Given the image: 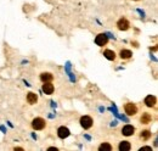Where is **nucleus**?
<instances>
[{"mask_svg": "<svg viewBox=\"0 0 158 151\" xmlns=\"http://www.w3.org/2000/svg\"><path fill=\"white\" fill-rule=\"evenodd\" d=\"M45 121L43 119V118H40V117H38V118H34L33 119V122H32V127L35 129V131H41V129H44L45 128Z\"/></svg>", "mask_w": 158, "mask_h": 151, "instance_id": "obj_1", "label": "nucleus"}, {"mask_svg": "<svg viewBox=\"0 0 158 151\" xmlns=\"http://www.w3.org/2000/svg\"><path fill=\"white\" fill-rule=\"evenodd\" d=\"M124 111H125V113H127L128 116H134L135 113L138 112V107H136L135 104L128 102V104H125V106H124Z\"/></svg>", "mask_w": 158, "mask_h": 151, "instance_id": "obj_2", "label": "nucleus"}, {"mask_svg": "<svg viewBox=\"0 0 158 151\" xmlns=\"http://www.w3.org/2000/svg\"><path fill=\"white\" fill-rule=\"evenodd\" d=\"M80 126H81L84 129L91 128V126H93V118L89 117V116H83V117L80 118Z\"/></svg>", "mask_w": 158, "mask_h": 151, "instance_id": "obj_3", "label": "nucleus"}, {"mask_svg": "<svg viewBox=\"0 0 158 151\" xmlns=\"http://www.w3.org/2000/svg\"><path fill=\"white\" fill-rule=\"evenodd\" d=\"M117 26H118V29H120V31H128L130 27V23L127 19H120L117 22Z\"/></svg>", "mask_w": 158, "mask_h": 151, "instance_id": "obj_4", "label": "nucleus"}, {"mask_svg": "<svg viewBox=\"0 0 158 151\" xmlns=\"http://www.w3.org/2000/svg\"><path fill=\"white\" fill-rule=\"evenodd\" d=\"M95 43L99 45V46H103V45H106L107 43H108V38L106 34H99L98 37L95 38Z\"/></svg>", "mask_w": 158, "mask_h": 151, "instance_id": "obj_5", "label": "nucleus"}, {"mask_svg": "<svg viewBox=\"0 0 158 151\" xmlns=\"http://www.w3.org/2000/svg\"><path fill=\"white\" fill-rule=\"evenodd\" d=\"M43 92L48 95L54 93V85L51 84V82H44V84H43Z\"/></svg>", "mask_w": 158, "mask_h": 151, "instance_id": "obj_6", "label": "nucleus"}, {"mask_svg": "<svg viewBox=\"0 0 158 151\" xmlns=\"http://www.w3.org/2000/svg\"><path fill=\"white\" fill-rule=\"evenodd\" d=\"M134 132H135V128H134L133 126H130V124L124 126L123 129H122V134L125 135V136H130V135H133Z\"/></svg>", "mask_w": 158, "mask_h": 151, "instance_id": "obj_7", "label": "nucleus"}, {"mask_svg": "<svg viewBox=\"0 0 158 151\" xmlns=\"http://www.w3.org/2000/svg\"><path fill=\"white\" fill-rule=\"evenodd\" d=\"M69 134L71 133H69V129L67 127H60L59 131H57V135H59V138H61V139H66Z\"/></svg>", "mask_w": 158, "mask_h": 151, "instance_id": "obj_8", "label": "nucleus"}, {"mask_svg": "<svg viewBox=\"0 0 158 151\" xmlns=\"http://www.w3.org/2000/svg\"><path fill=\"white\" fill-rule=\"evenodd\" d=\"M145 104H146V106H148V107H153V106L156 105V96H153V95L146 96Z\"/></svg>", "mask_w": 158, "mask_h": 151, "instance_id": "obj_9", "label": "nucleus"}, {"mask_svg": "<svg viewBox=\"0 0 158 151\" xmlns=\"http://www.w3.org/2000/svg\"><path fill=\"white\" fill-rule=\"evenodd\" d=\"M40 79L43 82H51L54 79V76L51 75V73H49V72H44V73L40 75Z\"/></svg>", "mask_w": 158, "mask_h": 151, "instance_id": "obj_10", "label": "nucleus"}, {"mask_svg": "<svg viewBox=\"0 0 158 151\" xmlns=\"http://www.w3.org/2000/svg\"><path fill=\"white\" fill-rule=\"evenodd\" d=\"M130 143L129 141H120L119 143V146H118V149L120 151H128V150H130Z\"/></svg>", "mask_w": 158, "mask_h": 151, "instance_id": "obj_11", "label": "nucleus"}, {"mask_svg": "<svg viewBox=\"0 0 158 151\" xmlns=\"http://www.w3.org/2000/svg\"><path fill=\"white\" fill-rule=\"evenodd\" d=\"M27 101L29 102V104H35L37 101H38V96H37V94H34V93H28V95H27Z\"/></svg>", "mask_w": 158, "mask_h": 151, "instance_id": "obj_12", "label": "nucleus"}, {"mask_svg": "<svg viewBox=\"0 0 158 151\" xmlns=\"http://www.w3.org/2000/svg\"><path fill=\"white\" fill-rule=\"evenodd\" d=\"M151 119H152V118H151V114H150V113H142V116H141V118H140L141 123H143V124L150 123Z\"/></svg>", "mask_w": 158, "mask_h": 151, "instance_id": "obj_13", "label": "nucleus"}, {"mask_svg": "<svg viewBox=\"0 0 158 151\" xmlns=\"http://www.w3.org/2000/svg\"><path fill=\"white\" fill-rule=\"evenodd\" d=\"M119 55H120V57H122L123 60H128V58H130V57H131L133 53H131L130 50H125V49H124V50H122V51H120V54H119Z\"/></svg>", "mask_w": 158, "mask_h": 151, "instance_id": "obj_14", "label": "nucleus"}, {"mask_svg": "<svg viewBox=\"0 0 158 151\" xmlns=\"http://www.w3.org/2000/svg\"><path fill=\"white\" fill-rule=\"evenodd\" d=\"M103 55H105V57L107 58V60H114L116 58V54H114V51H112V50H105L103 51Z\"/></svg>", "mask_w": 158, "mask_h": 151, "instance_id": "obj_15", "label": "nucleus"}, {"mask_svg": "<svg viewBox=\"0 0 158 151\" xmlns=\"http://www.w3.org/2000/svg\"><path fill=\"white\" fill-rule=\"evenodd\" d=\"M140 138H141L142 140H148V139L151 138V132H150V131H142L141 134H140Z\"/></svg>", "mask_w": 158, "mask_h": 151, "instance_id": "obj_16", "label": "nucleus"}, {"mask_svg": "<svg viewBox=\"0 0 158 151\" xmlns=\"http://www.w3.org/2000/svg\"><path fill=\"white\" fill-rule=\"evenodd\" d=\"M100 151H111L112 150V146L108 144V143H103V144H101L99 148Z\"/></svg>", "mask_w": 158, "mask_h": 151, "instance_id": "obj_17", "label": "nucleus"}, {"mask_svg": "<svg viewBox=\"0 0 158 151\" xmlns=\"http://www.w3.org/2000/svg\"><path fill=\"white\" fill-rule=\"evenodd\" d=\"M140 150H148V151H151V150H152V148H150V146H143V148H141Z\"/></svg>", "mask_w": 158, "mask_h": 151, "instance_id": "obj_18", "label": "nucleus"}]
</instances>
